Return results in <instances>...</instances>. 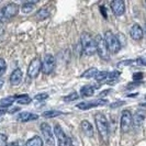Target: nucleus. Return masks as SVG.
I'll return each instance as SVG.
<instances>
[{"label": "nucleus", "instance_id": "24", "mask_svg": "<svg viewBox=\"0 0 146 146\" xmlns=\"http://www.w3.org/2000/svg\"><path fill=\"white\" fill-rule=\"evenodd\" d=\"M34 5L35 2H25L21 7V11L23 13H30L34 9Z\"/></svg>", "mask_w": 146, "mask_h": 146}, {"label": "nucleus", "instance_id": "40", "mask_svg": "<svg viewBox=\"0 0 146 146\" xmlns=\"http://www.w3.org/2000/svg\"><path fill=\"white\" fill-rule=\"evenodd\" d=\"M145 35H146V24H145Z\"/></svg>", "mask_w": 146, "mask_h": 146}, {"label": "nucleus", "instance_id": "25", "mask_svg": "<svg viewBox=\"0 0 146 146\" xmlns=\"http://www.w3.org/2000/svg\"><path fill=\"white\" fill-rule=\"evenodd\" d=\"M62 114H63V112L56 111V110H51V111H45V112H43L44 117H58V115H62Z\"/></svg>", "mask_w": 146, "mask_h": 146}, {"label": "nucleus", "instance_id": "19", "mask_svg": "<svg viewBox=\"0 0 146 146\" xmlns=\"http://www.w3.org/2000/svg\"><path fill=\"white\" fill-rule=\"evenodd\" d=\"M27 146H43V139L40 136L35 135L27 142Z\"/></svg>", "mask_w": 146, "mask_h": 146}, {"label": "nucleus", "instance_id": "23", "mask_svg": "<svg viewBox=\"0 0 146 146\" xmlns=\"http://www.w3.org/2000/svg\"><path fill=\"white\" fill-rule=\"evenodd\" d=\"M48 15H50V10H48L47 8H41V9L37 11L36 18L41 19V20H43V19L48 18Z\"/></svg>", "mask_w": 146, "mask_h": 146}, {"label": "nucleus", "instance_id": "29", "mask_svg": "<svg viewBox=\"0 0 146 146\" xmlns=\"http://www.w3.org/2000/svg\"><path fill=\"white\" fill-rule=\"evenodd\" d=\"M48 98V95L47 94H38V95H36L35 97H34V99L35 100H45V99H47Z\"/></svg>", "mask_w": 146, "mask_h": 146}, {"label": "nucleus", "instance_id": "21", "mask_svg": "<svg viewBox=\"0 0 146 146\" xmlns=\"http://www.w3.org/2000/svg\"><path fill=\"white\" fill-rule=\"evenodd\" d=\"M98 73H99V70L95 67H92V68H89L88 70H86L85 73H82L81 77L82 78H95Z\"/></svg>", "mask_w": 146, "mask_h": 146}, {"label": "nucleus", "instance_id": "38", "mask_svg": "<svg viewBox=\"0 0 146 146\" xmlns=\"http://www.w3.org/2000/svg\"><path fill=\"white\" fill-rule=\"evenodd\" d=\"M8 110H5V109H0V115H2V114H5L6 112H7Z\"/></svg>", "mask_w": 146, "mask_h": 146}, {"label": "nucleus", "instance_id": "30", "mask_svg": "<svg viewBox=\"0 0 146 146\" xmlns=\"http://www.w3.org/2000/svg\"><path fill=\"white\" fill-rule=\"evenodd\" d=\"M143 73H135L133 75V80L134 81H139L143 79Z\"/></svg>", "mask_w": 146, "mask_h": 146}, {"label": "nucleus", "instance_id": "37", "mask_svg": "<svg viewBox=\"0 0 146 146\" xmlns=\"http://www.w3.org/2000/svg\"><path fill=\"white\" fill-rule=\"evenodd\" d=\"M5 18H3V13H2V10L0 9V21H3Z\"/></svg>", "mask_w": 146, "mask_h": 146}, {"label": "nucleus", "instance_id": "26", "mask_svg": "<svg viewBox=\"0 0 146 146\" xmlns=\"http://www.w3.org/2000/svg\"><path fill=\"white\" fill-rule=\"evenodd\" d=\"M95 78L98 82L107 80V79L109 78V73H108V72H99V73L97 74V76H96Z\"/></svg>", "mask_w": 146, "mask_h": 146}, {"label": "nucleus", "instance_id": "27", "mask_svg": "<svg viewBox=\"0 0 146 146\" xmlns=\"http://www.w3.org/2000/svg\"><path fill=\"white\" fill-rule=\"evenodd\" d=\"M78 98H79L78 94L74 91V92H72V94H70V95L64 97V100H65L66 102H70V101H75V100H77Z\"/></svg>", "mask_w": 146, "mask_h": 146}, {"label": "nucleus", "instance_id": "8", "mask_svg": "<svg viewBox=\"0 0 146 146\" xmlns=\"http://www.w3.org/2000/svg\"><path fill=\"white\" fill-rule=\"evenodd\" d=\"M42 68V62L40 58H34L31 63H30L29 67H28V76L30 78L34 79L38 76V74L41 72Z\"/></svg>", "mask_w": 146, "mask_h": 146}, {"label": "nucleus", "instance_id": "16", "mask_svg": "<svg viewBox=\"0 0 146 146\" xmlns=\"http://www.w3.org/2000/svg\"><path fill=\"white\" fill-rule=\"evenodd\" d=\"M144 119H145V112L144 111H137L134 115H133V125L135 129H139L142 126L143 122H144Z\"/></svg>", "mask_w": 146, "mask_h": 146}, {"label": "nucleus", "instance_id": "42", "mask_svg": "<svg viewBox=\"0 0 146 146\" xmlns=\"http://www.w3.org/2000/svg\"><path fill=\"white\" fill-rule=\"evenodd\" d=\"M145 99H146V97H145Z\"/></svg>", "mask_w": 146, "mask_h": 146}, {"label": "nucleus", "instance_id": "6", "mask_svg": "<svg viewBox=\"0 0 146 146\" xmlns=\"http://www.w3.org/2000/svg\"><path fill=\"white\" fill-rule=\"evenodd\" d=\"M55 63H56L55 62V57L53 55H51V54H46L44 56L43 62H42V68H41V70L45 75L51 74L54 70V68H55Z\"/></svg>", "mask_w": 146, "mask_h": 146}, {"label": "nucleus", "instance_id": "11", "mask_svg": "<svg viewBox=\"0 0 146 146\" xmlns=\"http://www.w3.org/2000/svg\"><path fill=\"white\" fill-rule=\"evenodd\" d=\"M1 10H2L5 20H7V19H10V18H12V17L18 15V12H19V6L17 3L11 2V3H8L7 6H5Z\"/></svg>", "mask_w": 146, "mask_h": 146}, {"label": "nucleus", "instance_id": "14", "mask_svg": "<svg viewBox=\"0 0 146 146\" xmlns=\"http://www.w3.org/2000/svg\"><path fill=\"white\" fill-rule=\"evenodd\" d=\"M22 76H23V74H22V70L20 68H17L15 69L12 74L10 75V84L12 85V86H18V85H20L22 81Z\"/></svg>", "mask_w": 146, "mask_h": 146}, {"label": "nucleus", "instance_id": "34", "mask_svg": "<svg viewBox=\"0 0 146 146\" xmlns=\"http://www.w3.org/2000/svg\"><path fill=\"white\" fill-rule=\"evenodd\" d=\"M121 104H124V101H119V102H114V103H112L110 107H111V108H117V107H120Z\"/></svg>", "mask_w": 146, "mask_h": 146}, {"label": "nucleus", "instance_id": "12", "mask_svg": "<svg viewBox=\"0 0 146 146\" xmlns=\"http://www.w3.org/2000/svg\"><path fill=\"white\" fill-rule=\"evenodd\" d=\"M111 10L115 15L120 17L125 12V3L121 0H115L111 2Z\"/></svg>", "mask_w": 146, "mask_h": 146}, {"label": "nucleus", "instance_id": "2", "mask_svg": "<svg viewBox=\"0 0 146 146\" xmlns=\"http://www.w3.org/2000/svg\"><path fill=\"white\" fill-rule=\"evenodd\" d=\"M95 121L97 130L101 139L103 142H107L109 139V123H108L106 115L102 113H97L95 115Z\"/></svg>", "mask_w": 146, "mask_h": 146}, {"label": "nucleus", "instance_id": "13", "mask_svg": "<svg viewBox=\"0 0 146 146\" xmlns=\"http://www.w3.org/2000/svg\"><path fill=\"white\" fill-rule=\"evenodd\" d=\"M130 34H131V37L134 40V41H139L143 38V35H144V32H143V29L142 27L135 23L132 25L131 30H130Z\"/></svg>", "mask_w": 146, "mask_h": 146}, {"label": "nucleus", "instance_id": "33", "mask_svg": "<svg viewBox=\"0 0 146 146\" xmlns=\"http://www.w3.org/2000/svg\"><path fill=\"white\" fill-rule=\"evenodd\" d=\"M133 62H134V60H123L122 63H120V64H119V66H126V65H131V64H133Z\"/></svg>", "mask_w": 146, "mask_h": 146}, {"label": "nucleus", "instance_id": "22", "mask_svg": "<svg viewBox=\"0 0 146 146\" xmlns=\"http://www.w3.org/2000/svg\"><path fill=\"white\" fill-rule=\"evenodd\" d=\"M15 101L20 104H29L32 100L28 95H20V96H15Z\"/></svg>", "mask_w": 146, "mask_h": 146}, {"label": "nucleus", "instance_id": "7", "mask_svg": "<svg viewBox=\"0 0 146 146\" xmlns=\"http://www.w3.org/2000/svg\"><path fill=\"white\" fill-rule=\"evenodd\" d=\"M41 131L43 133V137L46 146H55L54 135H53L51 126L47 124V123H42L41 124Z\"/></svg>", "mask_w": 146, "mask_h": 146}, {"label": "nucleus", "instance_id": "15", "mask_svg": "<svg viewBox=\"0 0 146 146\" xmlns=\"http://www.w3.org/2000/svg\"><path fill=\"white\" fill-rule=\"evenodd\" d=\"M80 127H81V131L84 132V134H85V135H87L88 137L94 136V134H95V130H94L92 124H91L89 121H87V120L81 121Z\"/></svg>", "mask_w": 146, "mask_h": 146}, {"label": "nucleus", "instance_id": "4", "mask_svg": "<svg viewBox=\"0 0 146 146\" xmlns=\"http://www.w3.org/2000/svg\"><path fill=\"white\" fill-rule=\"evenodd\" d=\"M96 41V47H97V54L99 55V57L103 60H108L110 58L109 55V50L107 43L104 41V38L102 37V35H97L95 38Z\"/></svg>", "mask_w": 146, "mask_h": 146}, {"label": "nucleus", "instance_id": "31", "mask_svg": "<svg viewBox=\"0 0 146 146\" xmlns=\"http://www.w3.org/2000/svg\"><path fill=\"white\" fill-rule=\"evenodd\" d=\"M7 139H8L7 135H5V134H0V146L6 145Z\"/></svg>", "mask_w": 146, "mask_h": 146}, {"label": "nucleus", "instance_id": "36", "mask_svg": "<svg viewBox=\"0 0 146 146\" xmlns=\"http://www.w3.org/2000/svg\"><path fill=\"white\" fill-rule=\"evenodd\" d=\"M7 146H19V144H18L17 142H11V143H9Z\"/></svg>", "mask_w": 146, "mask_h": 146}, {"label": "nucleus", "instance_id": "5", "mask_svg": "<svg viewBox=\"0 0 146 146\" xmlns=\"http://www.w3.org/2000/svg\"><path fill=\"white\" fill-rule=\"evenodd\" d=\"M133 125V115H132L131 111L124 110L122 112L121 120H120V126H121V131L123 133L130 131L131 126Z\"/></svg>", "mask_w": 146, "mask_h": 146}, {"label": "nucleus", "instance_id": "35", "mask_svg": "<svg viewBox=\"0 0 146 146\" xmlns=\"http://www.w3.org/2000/svg\"><path fill=\"white\" fill-rule=\"evenodd\" d=\"M20 108H13V109L11 110H8V112H10V113H13V112H17V111H19Z\"/></svg>", "mask_w": 146, "mask_h": 146}, {"label": "nucleus", "instance_id": "32", "mask_svg": "<svg viewBox=\"0 0 146 146\" xmlns=\"http://www.w3.org/2000/svg\"><path fill=\"white\" fill-rule=\"evenodd\" d=\"M136 63L139 64V65H143V66H146V59L142 58V57H139V58L136 59Z\"/></svg>", "mask_w": 146, "mask_h": 146}, {"label": "nucleus", "instance_id": "1", "mask_svg": "<svg viewBox=\"0 0 146 146\" xmlns=\"http://www.w3.org/2000/svg\"><path fill=\"white\" fill-rule=\"evenodd\" d=\"M80 45L82 53L87 56H92L95 55L97 52V47H96V41L95 38L91 36L89 33L84 32L80 36Z\"/></svg>", "mask_w": 146, "mask_h": 146}, {"label": "nucleus", "instance_id": "18", "mask_svg": "<svg viewBox=\"0 0 146 146\" xmlns=\"http://www.w3.org/2000/svg\"><path fill=\"white\" fill-rule=\"evenodd\" d=\"M15 96L3 98V99H1V101H0V108H9V107L12 106V103L15 102Z\"/></svg>", "mask_w": 146, "mask_h": 146}, {"label": "nucleus", "instance_id": "10", "mask_svg": "<svg viewBox=\"0 0 146 146\" xmlns=\"http://www.w3.org/2000/svg\"><path fill=\"white\" fill-rule=\"evenodd\" d=\"M54 133L57 137L58 141V146H69L70 145V139H68L65 135V133L63 131V129L59 126V125H55L54 126Z\"/></svg>", "mask_w": 146, "mask_h": 146}, {"label": "nucleus", "instance_id": "17", "mask_svg": "<svg viewBox=\"0 0 146 146\" xmlns=\"http://www.w3.org/2000/svg\"><path fill=\"white\" fill-rule=\"evenodd\" d=\"M37 119H38V115L33 114L31 112H22L18 115V120L21 122H30V121H34Z\"/></svg>", "mask_w": 146, "mask_h": 146}, {"label": "nucleus", "instance_id": "41", "mask_svg": "<svg viewBox=\"0 0 146 146\" xmlns=\"http://www.w3.org/2000/svg\"><path fill=\"white\" fill-rule=\"evenodd\" d=\"M145 6H146V2H145Z\"/></svg>", "mask_w": 146, "mask_h": 146}, {"label": "nucleus", "instance_id": "9", "mask_svg": "<svg viewBox=\"0 0 146 146\" xmlns=\"http://www.w3.org/2000/svg\"><path fill=\"white\" fill-rule=\"evenodd\" d=\"M108 103L107 99H102V98H98L92 101H86V102H80L77 104V108L80 110H88L91 108H97V107H101Z\"/></svg>", "mask_w": 146, "mask_h": 146}, {"label": "nucleus", "instance_id": "20", "mask_svg": "<svg viewBox=\"0 0 146 146\" xmlns=\"http://www.w3.org/2000/svg\"><path fill=\"white\" fill-rule=\"evenodd\" d=\"M95 92V88L92 86H85L80 89V95L82 97H91Z\"/></svg>", "mask_w": 146, "mask_h": 146}, {"label": "nucleus", "instance_id": "39", "mask_svg": "<svg viewBox=\"0 0 146 146\" xmlns=\"http://www.w3.org/2000/svg\"><path fill=\"white\" fill-rule=\"evenodd\" d=\"M3 84H5V81H3V79H2V78H0V88H2V86H3Z\"/></svg>", "mask_w": 146, "mask_h": 146}, {"label": "nucleus", "instance_id": "3", "mask_svg": "<svg viewBox=\"0 0 146 146\" xmlns=\"http://www.w3.org/2000/svg\"><path fill=\"white\" fill-rule=\"evenodd\" d=\"M103 38H104V41L107 43L109 52L113 53V54H117V52L121 50V43H120L119 38L113 34V32L107 31L104 33V37Z\"/></svg>", "mask_w": 146, "mask_h": 146}, {"label": "nucleus", "instance_id": "28", "mask_svg": "<svg viewBox=\"0 0 146 146\" xmlns=\"http://www.w3.org/2000/svg\"><path fill=\"white\" fill-rule=\"evenodd\" d=\"M6 69H7V64H6L5 59L0 58V77L6 73Z\"/></svg>", "mask_w": 146, "mask_h": 146}]
</instances>
